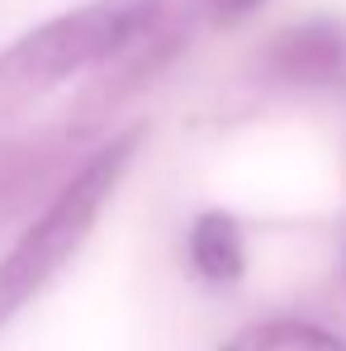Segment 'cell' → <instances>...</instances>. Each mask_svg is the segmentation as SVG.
<instances>
[{
    "label": "cell",
    "instance_id": "obj_1",
    "mask_svg": "<svg viewBox=\"0 0 346 351\" xmlns=\"http://www.w3.org/2000/svg\"><path fill=\"white\" fill-rule=\"evenodd\" d=\"M143 138H147L143 123L100 138L86 152V162L43 199V209L29 219V228L14 237V247L0 256V328L10 318H19L38 294L58 280L62 266L81 252V242L100 223L105 204L114 199L119 180L128 176Z\"/></svg>",
    "mask_w": 346,
    "mask_h": 351
},
{
    "label": "cell",
    "instance_id": "obj_2",
    "mask_svg": "<svg viewBox=\"0 0 346 351\" xmlns=\"http://www.w3.org/2000/svg\"><path fill=\"white\" fill-rule=\"evenodd\" d=\"M138 14L143 0H86L0 48V119L114 58L123 38L138 29Z\"/></svg>",
    "mask_w": 346,
    "mask_h": 351
},
{
    "label": "cell",
    "instance_id": "obj_3",
    "mask_svg": "<svg viewBox=\"0 0 346 351\" xmlns=\"http://www.w3.org/2000/svg\"><path fill=\"white\" fill-rule=\"evenodd\" d=\"M100 128L66 119L62 128L0 138V223L29 214L38 199H48L66 176L86 162V152L100 143Z\"/></svg>",
    "mask_w": 346,
    "mask_h": 351
},
{
    "label": "cell",
    "instance_id": "obj_4",
    "mask_svg": "<svg viewBox=\"0 0 346 351\" xmlns=\"http://www.w3.org/2000/svg\"><path fill=\"white\" fill-rule=\"evenodd\" d=\"M261 71L275 86L313 90V86H342L346 81V19L342 14H308L280 29L266 53Z\"/></svg>",
    "mask_w": 346,
    "mask_h": 351
},
{
    "label": "cell",
    "instance_id": "obj_5",
    "mask_svg": "<svg viewBox=\"0 0 346 351\" xmlns=\"http://www.w3.org/2000/svg\"><path fill=\"white\" fill-rule=\"evenodd\" d=\"M185 252H190V271L204 285H237L247 276V233L228 209L195 214Z\"/></svg>",
    "mask_w": 346,
    "mask_h": 351
},
{
    "label": "cell",
    "instance_id": "obj_6",
    "mask_svg": "<svg viewBox=\"0 0 346 351\" xmlns=\"http://www.w3.org/2000/svg\"><path fill=\"white\" fill-rule=\"evenodd\" d=\"M223 351H346V337L308 318H261L232 332Z\"/></svg>",
    "mask_w": 346,
    "mask_h": 351
},
{
    "label": "cell",
    "instance_id": "obj_7",
    "mask_svg": "<svg viewBox=\"0 0 346 351\" xmlns=\"http://www.w3.org/2000/svg\"><path fill=\"white\" fill-rule=\"evenodd\" d=\"M204 5H209V19L228 29V24H242V19H251V14H256L266 0H204Z\"/></svg>",
    "mask_w": 346,
    "mask_h": 351
},
{
    "label": "cell",
    "instance_id": "obj_8",
    "mask_svg": "<svg viewBox=\"0 0 346 351\" xmlns=\"http://www.w3.org/2000/svg\"><path fill=\"white\" fill-rule=\"evenodd\" d=\"M342 271H346V252H342Z\"/></svg>",
    "mask_w": 346,
    "mask_h": 351
}]
</instances>
